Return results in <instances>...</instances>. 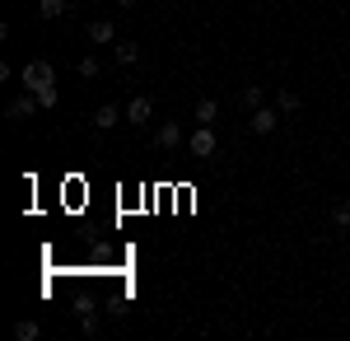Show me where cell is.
I'll use <instances>...</instances> for the list:
<instances>
[{"label": "cell", "instance_id": "cell-5", "mask_svg": "<svg viewBox=\"0 0 350 341\" xmlns=\"http://www.w3.org/2000/svg\"><path fill=\"white\" fill-rule=\"evenodd\" d=\"M275 117H280V108H275V112H271V108H257V112H252V131L271 136V131H275Z\"/></svg>", "mask_w": 350, "mask_h": 341}, {"label": "cell", "instance_id": "cell-14", "mask_svg": "<svg viewBox=\"0 0 350 341\" xmlns=\"http://www.w3.org/2000/svg\"><path fill=\"white\" fill-rule=\"evenodd\" d=\"M70 10V0H42V19H61Z\"/></svg>", "mask_w": 350, "mask_h": 341}, {"label": "cell", "instance_id": "cell-18", "mask_svg": "<svg viewBox=\"0 0 350 341\" xmlns=\"http://www.w3.org/2000/svg\"><path fill=\"white\" fill-rule=\"evenodd\" d=\"M80 75H84V79L98 75V56H84V61H80Z\"/></svg>", "mask_w": 350, "mask_h": 341}, {"label": "cell", "instance_id": "cell-11", "mask_svg": "<svg viewBox=\"0 0 350 341\" xmlns=\"http://www.w3.org/2000/svg\"><path fill=\"white\" fill-rule=\"evenodd\" d=\"M262 99H267V89H262V84H247V89H243V108H247V112H257Z\"/></svg>", "mask_w": 350, "mask_h": 341}, {"label": "cell", "instance_id": "cell-2", "mask_svg": "<svg viewBox=\"0 0 350 341\" xmlns=\"http://www.w3.org/2000/svg\"><path fill=\"white\" fill-rule=\"evenodd\" d=\"M187 150L196 159H211L215 155V127H201V122H196V131L187 136Z\"/></svg>", "mask_w": 350, "mask_h": 341}, {"label": "cell", "instance_id": "cell-1", "mask_svg": "<svg viewBox=\"0 0 350 341\" xmlns=\"http://www.w3.org/2000/svg\"><path fill=\"white\" fill-rule=\"evenodd\" d=\"M47 84H56V66L52 61H28L24 66V89H47Z\"/></svg>", "mask_w": 350, "mask_h": 341}, {"label": "cell", "instance_id": "cell-7", "mask_svg": "<svg viewBox=\"0 0 350 341\" xmlns=\"http://www.w3.org/2000/svg\"><path fill=\"white\" fill-rule=\"evenodd\" d=\"M178 140H183V131H178V122H163L159 131H154V145H159V150H173Z\"/></svg>", "mask_w": 350, "mask_h": 341}, {"label": "cell", "instance_id": "cell-15", "mask_svg": "<svg viewBox=\"0 0 350 341\" xmlns=\"http://www.w3.org/2000/svg\"><path fill=\"white\" fill-rule=\"evenodd\" d=\"M275 108H280V112H299V94L280 89V94H275Z\"/></svg>", "mask_w": 350, "mask_h": 341}, {"label": "cell", "instance_id": "cell-17", "mask_svg": "<svg viewBox=\"0 0 350 341\" xmlns=\"http://www.w3.org/2000/svg\"><path fill=\"white\" fill-rule=\"evenodd\" d=\"M332 225H336V229H350V206H336V210H332Z\"/></svg>", "mask_w": 350, "mask_h": 341}, {"label": "cell", "instance_id": "cell-8", "mask_svg": "<svg viewBox=\"0 0 350 341\" xmlns=\"http://www.w3.org/2000/svg\"><path fill=\"white\" fill-rule=\"evenodd\" d=\"M117 122H122V112H117V108H112V103H103V108H98V112H94V127H98V131H112Z\"/></svg>", "mask_w": 350, "mask_h": 341}, {"label": "cell", "instance_id": "cell-19", "mask_svg": "<svg viewBox=\"0 0 350 341\" xmlns=\"http://www.w3.org/2000/svg\"><path fill=\"white\" fill-rule=\"evenodd\" d=\"M117 5H122V10H131V5H135V0H117Z\"/></svg>", "mask_w": 350, "mask_h": 341}, {"label": "cell", "instance_id": "cell-20", "mask_svg": "<svg viewBox=\"0 0 350 341\" xmlns=\"http://www.w3.org/2000/svg\"><path fill=\"white\" fill-rule=\"evenodd\" d=\"M346 206H350V197H346Z\"/></svg>", "mask_w": 350, "mask_h": 341}, {"label": "cell", "instance_id": "cell-12", "mask_svg": "<svg viewBox=\"0 0 350 341\" xmlns=\"http://www.w3.org/2000/svg\"><path fill=\"white\" fill-rule=\"evenodd\" d=\"M14 337H19V341H38V337H42V327H38L33 318H24V323H14Z\"/></svg>", "mask_w": 350, "mask_h": 341}, {"label": "cell", "instance_id": "cell-6", "mask_svg": "<svg viewBox=\"0 0 350 341\" xmlns=\"http://www.w3.org/2000/svg\"><path fill=\"white\" fill-rule=\"evenodd\" d=\"M89 38H94L98 47H108V42H117V28H112V19H94V24H89Z\"/></svg>", "mask_w": 350, "mask_h": 341}, {"label": "cell", "instance_id": "cell-10", "mask_svg": "<svg viewBox=\"0 0 350 341\" xmlns=\"http://www.w3.org/2000/svg\"><path fill=\"white\" fill-rule=\"evenodd\" d=\"M112 56H117V66H135V61H140V47H135V42H117Z\"/></svg>", "mask_w": 350, "mask_h": 341}, {"label": "cell", "instance_id": "cell-21", "mask_svg": "<svg viewBox=\"0 0 350 341\" xmlns=\"http://www.w3.org/2000/svg\"><path fill=\"white\" fill-rule=\"evenodd\" d=\"M173 5H178V0H173Z\"/></svg>", "mask_w": 350, "mask_h": 341}, {"label": "cell", "instance_id": "cell-13", "mask_svg": "<svg viewBox=\"0 0 350 341\" xmlns=\"http://www.w3.org/2000/svg\"><path fill=\"white\" fill-rule=\"evenodd\" d=\"M75 314H80V318L98 314V299H94V294H89V290H84V294H75Z\"/></svg>", "mask_w": 350, "mask_h": 341}, {"label": "cell", "instance_id": "cell-4", "mask_svg": "<svg viewBox=\"0 0 350 341\" xmlns=\"http://www.w3.org/2000/svg\"><path fill=\"white\" fill-rule=\"evenodd\" d=\"M150 117H154V99H145V94H135L131 103H126V122H131V127H145Z\"/></svg>", "mask_w": 350, "mask_h": 341}, {"label": "cell", "instance_id": "cell-16", "mask_svg": "<svg viewBox=\"0 0 350 341\" xmlns=\"http://www.w3.org/2000/svg\"><path fill=\"white\" fill-rule=\"evenodd\" d=\"M56 99H61V89H56V84H47V89H38V103H42V108H56Z\"/></svg>", "mask_w": 350, "mask_h": 341}, {"label": "cell", "instance_id": "cell-3", "mask_svg": "<svg viewBox=\"0 0 350 341\" xmlns=\"http://www.w3.org/2000/svg\"><path fill=\"white\" fill-rule=\"evenodd\" d=\"M33 108H42V103H38V94H33V89H24L19 99H10V103H5V117H10V122H24V117H33Z\"/></svg>", "mask_w": 350, "mask_h": 341}, {"label": "cell", "instance_id": "cell-9", "mask_svg": "<svg viewBox=\"0 0 350 341\" xmlns=\"http://www.w3.org/2000/svg\"><path fill=\"white\" fill-rule=\"evenodd\" d=\"M215 117H219L215 99H201V103H196V122H201V127H215Z\"/></svg>", "mask_w": 350, "mask_h": 341}]
</instances>
